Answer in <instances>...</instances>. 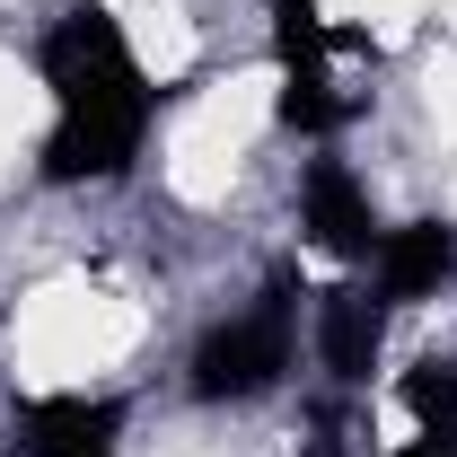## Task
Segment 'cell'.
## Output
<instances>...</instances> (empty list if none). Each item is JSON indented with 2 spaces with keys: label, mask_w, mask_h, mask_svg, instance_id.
<instances>
[{
  "label": "cell",
  "mask_w": 457,
  "mask_h": 457,
  "mask_svg": "<svg viewBox=\"0 0 457 457\" xmlns=\"http://www.w3.org/2000/svg\"><path fill=\"white\" fill-rule=\"evenodd\" d=\"M299 228H308L326 255H378V237H387V228L370 220V194L352 185L343 159H317V168H308V185H299Z\"/></svg>",
  "instance_id": "obj_5"
},
{
  "label": "cell",
  "mask_w": 457,
  "mask_h": 457,
  "mask_svg": "<svg viewBox=\"0 0 457 457\" xmlns=\"http://www.w3.org/2000/svg\"><path fill=\"white\" fill-rule=\"evenodd\" d=\"M123 404L114 396H36L18 404V457H114Z\"/></svg>",
  "instance_id": "obj_4"
},
{
  "label": "cell",
  "mask_w": 457,
  "mask_h": 457,
  "mask_svg": "<svg viewBox=\"0 0 457 457\" xmlns=\"http://www.w3.org/2000/svg\"><path fill=\"white\" fill-rule=\"evenodd\" d=\"M45 88H54V141H45V176L54 185H114L141 159V132H150L159 97H150V71L123 45V27L97 0L54 18Z\"/></svg>",
  "instance_id": "obj_1"
},
{
  "label": "cell",
  "mask_w": 457,
  "mask_h": 457,
  "mask_svg": "<svg viewBox=\"0 0 457 457\" xmlns=\"http://www.w3.org/2000/svg\"><path fill=\"white\" fill-rule=\"evenodd\" d=\"M378 335H387V299H378V290L343 282V290L317 299V352H326V370H335V378H370Z\"/></svg>",
  "instance_id": "obj_6"
},
{
  "label": "cell",
  "mask_w": 457,
  "mask_h": 457,
  "mask_svg": "<svg viewBox=\"0 0 457 457\" xmlns=\"http://www.w3.org/2000/svg\"><path fill=\"white\" fill-rule=\"evenodd\" d=\"M282 370H290V282H273L246 317H228L194 343V396L203 404L264 396V387H282Z\"/></svg>",
  "instance_id": "obj_2"
},
{
  "label": "cell",
  "mask_w": 457,
  "mask_h": 457,
  "mask_svg": "<svg viewBox=\"0 0 457 457\" xmlns=\"http://www.w3.org/2000/svg\"><path fill=\"white\" fill-rule=\"evenodd\" d=\"M457 273V228L449 220H404L378 237V299H422Z\"/></svg>",
  "instance_id": "obj_7"
},
{
  "label": "cell",
  "mask_w": 457,
  "mask_h": 457,
  "mask_svg": "<svg viewBox=\"0 0 457 457\" xmlns=\"http://www.w3.org/2000/svg\"><path fill=\"white\" fill-rule=\"evenodd\" d=\"M273 45H282V123L290 132H335L343 97L326 79V54H335V27L317 18V0H273Z\"/></svg>",
  "instance_id": "obj_3"
},
{
  "label": "cell",
  "mask_w": 457,
  "mask_h": 457,
  "mask_svg": "<svg viewBox=\"0 0 457 457\" xmlns=\"http://www.w3.org/2000/svg\"><path fill=\"white\" fill-rule=\"evenodd\" d=\"M404 404H413L422 431H457V370L449 361H422V370L404 378Z\"/></svg>",
  "instance_id": "obj_8"
}]
</instances>
